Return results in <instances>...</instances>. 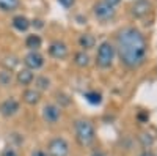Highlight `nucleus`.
I'll return each instance as SVG.
<instances>
[{"instance_id": "1", "label": "nucleus", "mask_w": 157, "mask_h": 156, "mask_svg": "<svg viewBox=\"0 0 157 156\" xmlns=\"http://www.w3.org/2000/svg\"><path fill=\"white\" fill-rule=\"evenodd\" d=\"M118 54L121 62L129 68H137L145 62L148 44L140 30L127 27L118 35Z\"/></svg>"}, {"instance_id": "2", "label": "nucleus", "mask_w": 157, "mask_h": 156, "mask_svg": "<svg viewBox=\"0 0 157 156\" xmlns=\"http://www.w3.org/2000/svg\"><path fill=\"white\" fill-rule=\"evenodd\" d=\"M75 137L78 140V144L88 147L94 142L96 139V133H94V128L88 120H78L75 123Z\"/></svg>"}, {"instance_id": "3", "label": "nucleus", "mask_w": 157, "mask_h": 156, "mask_svg": "<svg viewBox=\"0 0 157 156\" xmlns=\"http://www.w3.org/2000/svg\"><path fill=\"white\" fill-rule=\"evenodd\" d=\"M113 57H115V47L112 46V43L109 41H104L101 43L99 49H98V65L102 68H107L112 65L113 62Z\"/></svg>"}, {"instance_id": "4", "label": "nucleus", "mask_w": 157, "mask_h": 156, "mask_svg": "<svg viewBox=\"0 0 157 156\" xmlns=\"http://www.w3.org/2000/svg\"><path fill=\"white\" fill-rule=\"evenodd\" d=\"M47 151H49V156H68L69 154V144L63 137H55L49 142Z\"/></svg>"}, {"instance_id": "5", "label": "nucleus", "mask_w": 157, "mask_h": 156, "mask_svg": "<svg viewBox=\"0 0 157 156\" xmlns=\"http://www.w3.org/2000/svg\"><path fill=\"white\" fill-rule=\"evenodd\" d=\"M24 63H25V66H27V70H30V71L39 70L44 65V57L39 54L38 50H32V52H29V54L25 55Z\"/></svg>"}, {"instance_id": "6", "label": "nucleus", "mask_w": 157, "mask_h": 156, "mask_svg": "<svg viewBox=\"0 0 157 156\" xmlns=\"http://www.w3.org/2000/svg\"><path fill=\"white\" fill-rule=\"evenodd\" d=\"M94 14L101 21H110L115 16V8L107 5L105 2H99L94 5Z\"/></svg>"}, {"instance_id": "7", "label": "nucleus", "mask_w": 157, "mask_h": 156, "mask_svg": "<svg viewBox=\"0 0 157 156\" xmlns=\"http://www.w3.org/2000/svg\"><path fill=\"white\" fill-rule=\"evenodd\" d=\"M19 101L14 99V98H8L5 99L2 104H0V114L3 117H13L19 112Z\"/></svg>"}, {"instance_id": "8", "label": "nucleus", "mask_w": 157, "mask_h": 156, "mask_svg": "<svg viewBox=\"0 0 157 156\" xmlns=\"http://www.w3.org/2000/svg\"><path fill=\"white\" fill-rule=\"evenodd\" d=\"M43 118L47 123H57L60 118V107H57L55 104H46L43 107Z\"/></svg>"}, {"instance_id": "9", "label": "nucleus", "mask_w": 157, "mask_h": 156, "mask_svg": "<svg viewBox=\"0 0 157 156\" xmlns=\"http://www.w3.org/2000/svg\"><path fill=\"white\" fill-rule=\"evenodd\" d=\"M49 52H50V55L55 57V58H64L68 55V47L61 41H54L49 47Z\"/></svg>"}, {"instance_id": "10", "label": "nucleus", "mask_w": 157, "mask_h": 156, "mask_svg": "<svg viewBox=\"0 0 157 156\" xmlns=\"http://www.w3.org/2000/svg\"><path fill=\"white\" fill-rule=\"evenodd\" d=\"M149 8H151V5L146 2V0H138V2H135L134 6H132V13L137 18H143L149 13Z\"/></svg>"}, {"instance_id": "11", "label": "nucleus", "mask_w": 157, "mask_h": 156, "mask_svg": "<svg viewBox=\"0 0 157 156\" xmlns=\"http://www.w3.org/2000/svg\"><path fill=\"white\" fill-rule=\"evenodd\" d=\"M33 79H35V76H33V73L30 71V70H21L19 73H17V76H16V81H17V84L19 85H24V87H27V85H30L32 82H33Z\"/></svg>"}, {"instance_id": "12", "label": "nucleus", "mask_w": 157, "mask_h": 156, "mask_svg": "<svg viewBox=\"0 0 157 156\" xmlns=\"http://www.w3.org/2000/svg\"><path fill=\"white\" fill-rule=\"evenodd\" d=\"M11 24H13V27H14L16 30H19V32H25V30H29V27H30V21L25 16H22V14L14 16Z\"/></svg>"}, {"instance_id": "13", "label": "nucleus", "mask_w": 157, "mask_h": 156, "mask_svg": "<svg viewBox=\"0 0 157 156\" xmlns=\"http://www.w3.org/2000/svg\"><path fill=\"white\" fill-rule=\"evenodd\" d=\"M22 99L27 104H30V106H35V104H38V101H39V92L35 90V88H29V90L24 92Z\"/></svg>"}, {"instance_id": "14", "label": "nucleus", "mask_w": 157, "mask_h": 156, "mask_svg": "<svg viewBox=\"0 0 157 156\" xmlns=\"http://www.w3.org/2000/svg\"><path fill=\"white\" fill-rule=\"evenodd\" d=\"M41 43H43V40H41V36L39 35H29L27 36V40H25V46H27L29 49H32V50H38L39 47H41Z\"/></svg>"}, {"instance_id": "15", "label": "nucleus", "mask_w": 157, "mask_h": 156, "mask_svg": "<svg viewBox=\"0 0 157 156\" xmlns=\"http://www.w3.org/2000/svg\"><path fill=\"white\" fill-rule=\"evenodd\" d=\"M19 0H0V10L5 13H11L16 11L19 8Z\"/></svg>"}, {"instance_id": "16", "label": "nucleus", "mask_w": 157, "mask_h": 156, "mask_svg": "<svg viewBox=\"0 0 157 156\" xmlns=\"http://www.w3.org/2000/svg\"><path fill=\"white\" fill-rule=\"evenodd\" d=\"M78 43H80V46L83 49H90V47L94 46V38H93V35L85 33V35H82L80 38H78Z\"/></svg>"}, {"instance_id": "17", "label": "nucleus", "mask_w": 157, "mask_h": 156, "mask_svg": "<svg viewBox=\"0 0 157 156\" xmlns=\"http://www.w3.org/2000/svg\"><path fill=\"white\" fill-rule=\"evenodd\" d=\"M11 82H13L11 71H8V70L0 71V85H2V87H8V85H11Z\"/></svg>"}, {"instance_id": "18", "label": "nucleus", "mask_w": 157, "mask_h": 156, "mask_svg": "<svg viewBox=\"0 0 157 156\" xmlns=\"http://www.w3.org/2000/svg\"><path fill=\"white\" fill-rule=\"evenodd\" d=\"M35 84H36V90L39 92V90H47L49 85H50V81L47 79L46 76H39L35 79Z\"/></svg>"}, {"instance_id": "19", "label": "nucleus", "mask_w": 157, "mask_h": 156, "mask_svg": "<svg viewBox=\"0 0 157 156\" xmlns=\"http://www.w3.org/2000/svg\"><path fill=\"white\" fill-rule=\"evenodd\" d=\"M85 99H86L88 102H91V104H101L102 96H101V93H98V92H86V93H85Z\"/></svg>"}, {"instance_id": "20", "label": "nucleus", "mask_w": 157, "mask_h": 156, "mask_svg": "<svg viewBox=\"0 0 157 156\" xmlns=\"http://www.w3.org/2000/svg\"><path fill=\"white\" fill-rule=\"evenodd\" d=\"M88 55L85 54V52H77V54H75V65H78V66H86V65H88Z\"/></svg>"}, {"instance_id": "21", "label": "nucleus", "mask_w": 157, "mask_h": 156, "mask_svg": "<svg viewBox=\"0 0 157 156\" xmlns=\"http://www.w3.org/2000/svg\"><path fill=\"white\" fill-rule=\"evenodd\" d=\"M0 156H17V151L14 148H11V147H6V148H3V151H2Z\"/></svg>"}, {"instance_id": "22", "label": "nucleus", "mask_w": 157, "mask_h": 156, "mask_svg": "<svg viewBox=\"0 0 157 156\" xmlns=\"http://www.w3.org/2000/svg\"><path fill=\"white\" fill-rule=\"evenodd\" d=\"M104 2H105L107 5H110V6H116V5H120L121 3V0H104Z\"/></svg>"}, {"instance_id": "23", "label": "nucleus", "mask_w": 157, "mask_h": 156, "mask_svg": "<svg viewBox=\"0 0 157 156\" xmlns=\"http://www.w3.org/2000/svg\"><path fill=\"white\" fill-rule=\"evenodd\" d=\"M58 2H60V5H63V6L69 8V6L74 3V0H58Z\"/></svg>"}, {"instance_id": "24", "label": "nucleus", "mask_w": 157, "mask_h": 156, "mask_svg": "<svg viewBox=\"0 0 157 156\" xmlns=\"http://www.w3.org/2000/svg\"><path fill=\"white\" fill-rule=\"evenodd\" d=\"M32 156H47L43 150H35L33 153H32Z\"/></svg>"}, {"instance_id": "25", "label": "nucleus", "mask_w": 157, "mask_h": 156, "mask_svg": "<svg viewBox=\"0 0 157 156\" xmlns=\"http://www.w3.org/2000/svg\"><path fill=\"white\" fill-rule=\"evenodd\" d=\"M141 156H155L154 153H151V151H146V153H143Z\"/></svg>"}]
</instances>
